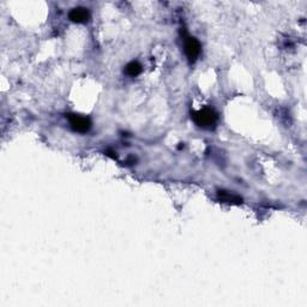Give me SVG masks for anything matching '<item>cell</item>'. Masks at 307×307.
Here are the masks:
<instances>
[{"label": "cell", "instance_id": "obj_1", "mask_svg": "<svg viewBox=\"0 0 307 307\" xmlns=\"http://www.w3.org/2000/svg\"><path fill=\"white\" fill-rule=\"evenodd\" d=\"M192 116H193V121L198 126L204 128L213 127L217 122V119H219L216 112L211 110V108H203V110L194 112Z\"/></svg>", "mask_w": 307, "mask_h": 307}, {"label": "cell", "instance_id": "obj_2", "mask_svg": "<svg viewBox=\"0 0 307 307\" xmlns=\"http://www.w3.org/2000/svg\"><path fill=\"white\" fill-rule=\"evenodd\" d=\"M202 52V46L197 38L188 36L185 38V54L188 57L190 63H194L199 58Z\"/></svg>", "mask_w": 307, "mask_h": 307}, {"label": "cell", "instance_id": "obj_3", "mask_svg": "<svg viewBox=\"0 0 307 307\" xmlns=\"http://www.w3.org/2000/svg\"><path fill=\"white\" fill-rule=\"evenodd\" d=\"M69 120L72 130L76 131V132L85 133L91 127V121L88 116L78 115V114H69Z\"/></svg>", "mask_w": 307, "mask_h": 307}, {"label": "cell", "instance_id": "obj_4", "mask_svg": "<svg viewBox=\"0 0 307 307\" xmlns=\"http://www.w3.org/2000/svg\"><path fill=\"white\" fill-rule=\"evenodd\" d=\"M69 18L75 23H86L90 19V12L84 7H76L70 11Z\"/></svg>", "mask_w": 307, "mask_h": 307}, {"label": "cell", "instance_id": "obj_5", "mask_svg": "<svg viewBox=\"0 0 307 307\" xmlns=\"http://www.w3.org/2000/svg\"><path fill=\"white\" fill-rule=\"evenodd\" d=\"M142 65L138 61H131L126 66V74L130 77H137L138 75L142 74Z\"/></svg>", "mask_w": 307, "mask_h": 307}, {"label": "cell", "instance_id": "obj_6", "mask_svg": "<svg viewBox=\"0 0 307 307\" xmlns=\"http://www.w3.org/2000/svg\"><path fill=\"white\" fill-rule=\"evenodd\" d=\"M219 196L221 198L222 202H227V203H241V198L236 194H231L228 193L226 191H220Z\"/></svg>", "mask_w": 307, "mask_h": 307}]
</instances>
